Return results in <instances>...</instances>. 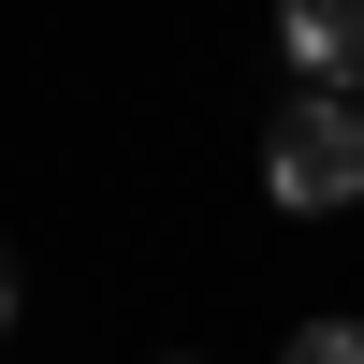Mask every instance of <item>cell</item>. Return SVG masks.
Instances as JSON below:
<instances>
[{
	"label": "cell",
	"mask_w": 364,
	"mask_h": 364,
	"mask_svg": "<svg viewBox=\"0 0 364 364\" xmlns=\"http://www.w3.org/2000/svg\"><path fill=\"white\" fill-rule=\"evenodd\" d=\"M262 190H277L291 219L364 204V102H350V87H291V102L262 117Z\"/></svg>",
	"instance_id": "1"
},
{
	"label": "cell",
	"mask_w": 364,
	"mask_h": 364,
	"mask_svg": "<svg viewBox=\"0 0 364 364\" xmlns=\"http://www.w3.org/2000/svg\"><path fill=\"white\" fill-rule=\"evenodd\" d=\"M277 58L306 87H364V0H277Z\"/></svg>",
	"instance_id": "2"
},
{
	"label": "cell",
	"mask_w": 364,
	"mask_h": 364,
	"mask_svg": "<svg viewBox=\"0 0 364 364\" xmlns=\"http://www.w3.org/2000/svg\"><path fill=\"white\" fill-rule=\"evenodd\" d=\"M277 364H364V321H306V336H291Z\"/></svg>",
	"instance_id": "3"
},
{
	"label": "cell",
	"mask_w": 364,
	"mask_h": 364,
	"mask_svg": "<svg viewBox=\"0 0 364 364\" xmlns=\"http://www.w3.org/2000/svg\"><path fill=\"white\" fill-rule=\"evenodd\" d=\"M15 306H29V277H15V248H0V336H15Z\"/></svg>",
	"instance_id": "4"
}]
</instances>
